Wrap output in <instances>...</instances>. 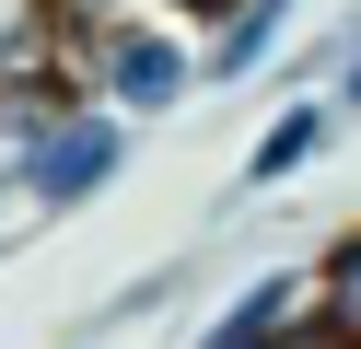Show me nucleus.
Listing matches in <instances>:
<instances>
[{
    "instance_id": "nucleus-5",
    "label": "nucleus",
    "mask_w": 361,
    "mask_h": 349,
    "mask_svg": "<svg viewBox=\"0 0 361 349\" xmlns=\"http://www.w3.org/2000/svg\"><path fill=\"white\" fill-rule=\"evenodd\" d=\"M314 279H326V338L361 349V233H338V245L314 256Z\"/></svg>"
},
{
    "instance_id": "nucleus-8",
    "label": "nucleus",
    "mask_w": 361,
    "mask_h": 349,
    "mask_svg": "<svg viewBox=\"0 0 361 349\" xmlns=\"http://www.w3.org/2000/svg\"><path fill=\"white\" fill-rule=\"evenodd\" d=\"M164 12H198V23H210V12H233V0H164Z\"/></svg>"
},
{
    "instance_id": "nucleus-2",
    "label": "nucleus",
    "mask_w": 361,
    "mask_h": 349,
    "mask_svg": "<svg viewBox=\"0 0 361 349\" xmlns=\"http://www.w3.org/2000/svg\"><path fill=\"white\" fill-rule=\"evenodd\" d=\"M291 12H303V0H233V12H210L198 70H210V82H268V59L291 47Z\"/></svg>"
},
{
    "instance_id": "nucleus-7",
    "label": "nucleus",
    "mask_w": 361,
    "mask_h": 349,
    "mask_svg": "<svg viewBox=\"0 0 361 349\" xmlns=\"http://www.w3.org/2000/svg\"><path fill=\"white\" fill-rule=\"evenodd\" d=\"M338 105H350V116H361V59H338Z\"/></svg>"
},
{
    "instance_id": "nucleus-3",
    "label": "nucleus",
    "mask_w": 361,
    "mask_h": 349,
    "mask_svg": "<svg viewBox=\"0 0 361 349\" xmlns=\"http://www.w3.org/2000/svg\"><path fill=\"white\" fill-rule=\"evenodd\" d=\"M338 116H350L338 93H303V105H280V116H268V140L245 152V186H291V175H303V163L338 140ZM245 186H233V198H245Z\"/></svg>"
},
{
    "instance_id": "nucleus-6",
    "label": "nucleus",
    "mask_w": 361,
    "mask_h": 349,
    "mask_svg": "<svg viewBox=\"0 0 361 349\" xmlns=\"http://www.w3.org/2000/svg\"><path fill=\"white\" fill-rule=\"evenodd\" d=\"M338 59H361V12H338V35H326V47H314V59H303V70H338Z\"/></svg>"
},
{
    "instance_id": "nucleus-1",
    "label": "nucleus",
    "mask_w": 361,
    "mask_h": 349,
    "mask_svg": "<svg viewBox=\"0 0 361 349\" xmlns=\"http://www.w3.org/2000/svg\"><path fill=\"white\" fill-rule=\"evenodd\" d=\"M128 128H140V116H117L105 93L47 105L35 163H24V221H71V209H94L105 186H117V163H128Z\"/></svg>"
},
{
    "instance_id": "nucleus-4",
    "label": "nucleus",
    "mask_w": 361,
    "mask_h": 349,
    "mask_svg": "<svg viewBox=\"0 0 361 349\" xmlns=\"http://www.w3.org/2000/svg\"><path fill=\"white\" fill-rule=\"evenodd\" d=\"M59 0H0V82H24V70H59Z\"/></svg>"
}]
</instances>
